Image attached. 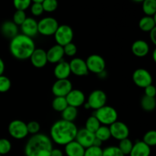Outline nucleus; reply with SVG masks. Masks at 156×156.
<instances>
[{"label": "nucleus", "mask_w": 156, "mask_h": 156, "mask_svg": "<svg viewBox=\"0 0 156 156\" xmlns=\"http://www.w3.org/2000/svg\"><path fill=\"white\" fill-rule=\"evenodd\" d=\"M78 128L73 122L66 121L62 119L56 120L51 126L50 135L52 142L59 146H66L75 140Z\"/></svg>", "instance_id": "f257e3e1"}, {"label": "nucleus", "mask_w": 156, "mask_h": 156, "mask_svg": "<svg viewBox=\"0 0 156 156\" xmlns=\"http://www.w3.org/2000/svg\"><path fill=\"white\" fill-rule=\"evenodd\" d=\"M53 142L48 136L43 133L32 135L24 146L25 156H50Z\"/></svg>", "instance_id": "f03ea898"}, {"label": "nucleus", "mask_w": 156, "mask_h": 156, "mask_svg": "<svg viewBox=\"0 0 156 156\" xmlns=\"http://www.w3.org/2000/svg\"><path fill=\"white\" fill-rule=\"evenodd\" d=\"M36 49L33 38L25 36L22 34H18L12 38L9 44L11 54L15 59L25 60L30 58L32 53Z\"/></svg>", "instance_id": "7ed1b4c3"}, {"label": "nucleus", "mask_w": 156, "mask_h": 156, "mask_svg": "<svg viewBox=\"0 0 156 156\" xmlns=\"http://www.w3.org/2000/svg\"><path fill=\"white\" fill-rule=\"evenodd\" d=\"M93 115L98 120L101 124L108 126L117 121L118 118V114L115 108L108 105H105L94 111Z\"/></svg>", "instance_id": "20e7f679"}, {"label": "nucleus", "mask_w": 156, "mask_h": 156, "mask_svg": "<svg viewBox=\"0 0 156 156\" xmlns=\"http://www.w3.org/2000/svg\"><path fill=\"white\" fill-rule=\"evenodd\" d=\"M53 35H54V39L56 44L64 47L73 41L74 32L69 25L62 24V25H59Z\"/></svg>", "instance_id": "39448f33"}, {"label": "nucleus", "mask_w": 156, "mask_h": 156, "mask_svg": "<svg viewBox=\"0 0 156 156\" xmlns=\"http://www.w3.org/2000/svg\"><path fill=\"white\" fill-rule=\"evenodd\" d=\"M59 27V23L53 17H45L37 22L38 34L43 36H52Z\"/></svg>", "instance_id": "423d86ee"}, {"label": "nucleus", "mask_w": 156, "mask_h": 156, "mask_svg": "<svg viewBox=\"0 0 156 156\" xmlns=\"http://www.w3.org/2000/svg\"><path fill=\"white\" fill-rule=\"evenodd\" d=\"M9 133L15 140H23L28 135L27 123L21 120H14L9 124Z\"/></svg>", "instance_id": "0eeeda50"}, {"label": "nucleus", "mask_w": 156, "mask_h": 156, "mask_svg": "<svg viewBox=\"0 0 156 156\" xmlns=\"http://www.w3.org/2000/svg\"><path fill=\"white\" fill-rule=\"evenodd\" d=\"M88 72L99 75L105 71L106 62L101 56L98 54H91L85 60Z\"/></svg>", "instance_id": "6e6552de"}, {"label": "nucleus", "mask_w": 156, "mask_h": 156, "mask_svg": "<svg viewBox=\"0 0 156 156\" xmlns=\"http://www.w3.org/2000/svg\"><path fill=\"white\" fill-rule=\"evenodd\" d=\"M107 101H108V97L106 93L102 90L97 89L90 93L87 100V103L88 104L91 109L96 111L106 105Z\"/></svg>", "instance_id": "1a4fd4ad"}, {"label": "nucleus", "mask_w": 156, "mask_h": 156, "mask_svg": "<svg viewBox=\"0 0 156 156\" xmlns=\"http://www.w3.org/2000/svg\"><path fill=\"white\" fill-rule=\"evenodd\" d=\"M133 80L136 86L145 88L152 84V76L146 69L140 68L134 71L133 74Z\"/></svg>", "instance_id": "9d476101"}, {"label": "nucleus", "mask_w": 156, "mask_h": 156, "mask_svg": "<svg viewBox=\"0 0 156 156\" xmlns=\"http://www.w3.org/2000/svg\"><path fill=\"white\" fill-rule=\"evenodd\" d=\"M73 89V84L68 79H57L52 86V93L55 97H66Z\"/></svg>", "instance_id": "9b49d317"}, {"label": "nucleus", "mask_w": 156, "mask_h": 156, "mask_svg": "<svg viewBox=\"0 0 156 156\" xmlns=\"http://www.w3.org/2000/svg\"><path fill=\"white\" fill-rule=\"evenodd\" d=\"M111 137L117 140H122L128 138L129 134V127L126 123L117 120L109 126Z\"/></svg>", "instance_id": "f8f14e48"}, {"label": "nucleus", "mask_w": 156, "mask_h": 156, "mask_svg": "<svg viewBox=\"0 0 156 156\" xmlns=\"http://www.w3.org/2000/svg\"><path fill=\"white\" fill-rule=\"evenodd\" d=\"M94 140H95L94 133L87 130L85 128L78 129L77 134L75 139V140L85 149L93 146Z\"/></svg>", "instance_id": "ddd939ff"}, {"label": "nucleus", "mask_w": 156, "mask_h": 156, "mask_svg": "<svg viewBox=\"0 0 156 156\" xmlns=\"http://www.w3.org/2000/svg\"><path fill=\"white\" fill-rule=\"evenodd\" d=\"M69 67L71 73L76 76H85L88 74V69L87 68L85 60L82 58H73L69 62Z\"/></svg>", "instance_id": "4468645a"}, {"label": "nucleus", "mask_w": 156, "mask_h": 156, "mask_svg": "<svg viewBox=\"0 0 156 156\" xmlns=\"http://www.w3.org/2000/svg\"><path fill=\"white\" fill-rule=\"evenodd\" d=\"M66 99L69 106L78 108L85 104V95L81 90L73 89L66 96Z\"/></svg>", "instance_id": "2eb2a0df"}, {"label": "nucleus", "mask_w": 156, "mask_h": 156, "mask_svg": "<svg viewBox=\"0 0 156 156\" xmlns=\"http://www.w3.org/2000/svg\"><path fill=\"white\" fill-rule=\"evenodd\" d=\"M29 59L33 66L37 69L44 68L48 62L47 58V52L44 49L41 48L35 49Z\"/></svg>", "instance_id": "dca6fc26"}, {"label": "nucleus", "mask_w": 156, "mask_h": 156, "mask_svg": "<svg viewBox=\"0 0 156 156\" xmlns=\"http://www.w3.org/2000/svg\"><path fill=\"white\" fill-rule=\"evenodd\" d=\"M20 27H21L22 34L29 37L30 38L34 37L38 34L37 21L31 17H28V18L27 17L25 21L23 22V24Z\"/></svg>", "instance_id": "f3484780"}, {"label": "nucleus", "mask_w": 156, "mask_h": 156, "mask_svg": "<svg viewBox=\"0 0 156 156\" xmlns=\"http://www.w3.org/2000/svg\"><path fill=\"white\" fill-rule=\"evenodd\" d=\"M65 56L63 51V47L58 44L53 46L47 51V58L48 62L56 64L63 60Z\"/></svg>", "instance_id": "a211bd4d"}, {"label": "nucleus", "mask_w": 156, "mask_h": 156, "mask_svg": "<svg viewBox=\"0 0 156 156\" xmlns=\"http://www.w3.org/2000/svg\"><path fill=\"white\" fill-rule=\"evenodd\" d=\"M131 50L134 56L137 57H144L147 56L149 52V45L146 41L143 40H137L134 41L131 47Z\"/></svg>", "instance_id": "6ab92c4d"}, {"label": "nucleus", "mask_w": 156, "mask_h": 156, "mask_svg": "<svg viewBox=\"0 0 156 156\" xmlns=\"http://www.w3.org/2000/svg\"><path fill=\"white\" fill-rule=\"evenodd\" d=\"M55 77L57 79H66L71 75L69 64L68 62L62 60L61 62L56 64L54 69H53Z\"/></svg>", "instance_id": "aec40b11"}, {"label": "nucleus", "mask_w": 156, "mask_h": 156, "mask_svg": "<svg viewBox=\"0 0 156 156\" xmlns=\"http://www.w3.org/2000/svg\"><path fill=\"white\" fill-rule=\"evenodd\" d=\"M1 33L5 37L11 39L18 34V26L12 21H6L1 25Z\"/></svg>", "instance_id": "412c9836"}, {"label": "nucleus", "mask_w": 156, "mask_h": 156, "mask_svg": "<svg viewBox=\"0 0 156 156\" xmlns=\"http://www.w3.org/2000/svg\"><path fill=\"white\" fill-rule=\"evenodd\" d=\"M151 147L143 141H136L133 143L129 156H150Z\"/></svg>", "instance_id": "4be33fe9"}, {"label": "nucleus", "mask_w": 156, "mask_h": 156, "mask_svg": "<svg viewBox=\"0 0 156 156\" xmlns=\"http://www.w3.org/2000/svg\"><path fill=\"white\" fill-rule=\"evenodd\" d=\"M85 149L76 140H73L65 146V153L66 156H84Z\"/></svg>", "instance_id": "5701e85b"}, {"label": "nucleus", "mask_w": 156, "mask_h": 156, "mask_svg": "<svg viewBox=\"0 0 156 156\" xmlns=\"http://www.w3.org/2000/svg\"><path fill=\"white\" fill-rule=\"evenodd\" d=\"M139 27L142 31L149 32L156 27V20L155 16L143 17L139 21Z\"/></svg>", "instance_id": "b1692460"}, {"label": "nucleus", "mask_w": 156, "mask_h": 156, "mask_svg": "<svg viewBox=\"0 0 156 156\" xmlns=\"http://www.w3.org/2000/svg\"><path fill=\"white\" fill-rule=\"evenodd\" d=\"M94 136H95L96 139L101 140L102 143L109 140L111 137L109 126L101 125L100 127L94 133Z\"/></svg>", "instance_id": "393cba45"}, {"label": "nucleus", "mask_w": 156, "mask_h": 156, "mask_svg": "<svg viewBox=\"0 0 156 156\" xmlns=\"http://www.w3.org/2000/svg\"><path fill=\"white\" fill-rule=\"evenodd\" d=\"M62 113V119L64 120L69 122H73L78 117V108L72 106H67V108L64 110Z\"/></svg>", "instance_id": "a878e982"}, {"label": "nucleus", "mask_w": 156, "mask_h": 156, "mask_svg": "<svg viewBox=\"0 0 156 156\" xmlns=\"http://www.w3.org/2000/svg\"><path fill=\"white\" fill-rule=\"evenodd\" d=\"M143 11L147 16H155L156 14V0H144L143 2Z\"/></svg>", "instance_id": "bb28decb"}, {"label": "nucleus", "mask_w": 156, "mask_h": 156, "mask_svg": "<svg viewBox=\"0 0 156 156\" xmlns=\"http://www.w3.org/2000/svg\"><path fill=\"white\" fill-rule=\"evenodd\" d=\"M141 107L144 111L148 112L154 111L156 107L155 98L144 95L141 99Z\"/></svg>", "instance_id": "cd10ccee"}, {"label": "nucleus", "mask_w": 156, "mask_h": 156, "mask_svg": "<svg viewBox=\"0 0 156 156\" xmlns=\"http://www.w3.org/2000/svg\"><path fill=\"white\" fill-rule=\"evenodd\" d=\"M68 106L66 97H55L52 101V107L54 111L62 112Z\"/></svg>", "instance_id": "c85d7f7f"}, {"label": "nucleus", "mask_w": 156, "mask_h": 156, "mask_svg": "<svg viewBox=\"0 0 156 156\" xmlns=\"http://www.w3.org/2000/svg\"><path fill=\"white\" fill-rule=\"evenodd\" d=\"M101 125V124L100 122L98 121V120L94 115H92L91 116V117H88L86 120L85 128L87 130L94 133L97 131V129L100 127Z\"/></svg>", "instance_id": "c756f323"}, {"label": "nucleus", "mask_w": 156, "mask_h": 156, "mask_svg": "<svg viewBox=\"0 0 156 156\" xmlns=\"http://www.w3.org/2000/svg\"><path fill=\"white\" fill-rule=\"evenodd\" d=\"M133 146V143L129 140V138L124 139V140H120V143L117 147L119 148L122 153L124 155H129L131 150H132Z\"/></svg>", "instance_id": "7c9ffc66"}, {"label": "nucleus", "mask_w": 156, "mask_h": 156, "mask_svg": "<svg viewBox=\"0 0 156 156\" xmlns=\"http://www.w3.org/2000/svg\"><path fill=\"white\" fill-rule=\"evenodd\" d=\"M142 141L146 143L149 147L155 146L156 145V131L149 130L146 132Z\"/></svg>", "instance_id": "2f4dec72"}, {"label": "nucleus", "mask_w": 156, "mask_h": 156, "mask_svg": "<svg viewBox=\"0 0 156 156\" xmlns=\"http://www.w3.org/2000/svg\"><path fill=\"white\" fill-rule=\"evenodd\" d=\"M102 156H125L117 146H111L103 149Z\"/></svg>", "instance_id": "473e14b6"}, {"label": "nucleus", "mask_w": 156, "mask_h": 156, "mask_svg": "<svg viewBox=\"0 0 156 156\" xmlns=\"http://www.w3.org/2000/svg\"><path fill=\"white\" fill-rule=\"evenodd\" d=\"M41 4L44 12H54L58 8L57 0H44Z\"/></svg>", "instance_id": "72a5a7b5"}, {"label": "nucleus", "mask_w": 156, "mask_h": 156, "mask_svg": "<svg viewBox=\"0 0 156 156\" xmlns=\"http://www.w3.org/2000/svg\"><path fill=\"white\" fill-rule=\"evenodd\" d=\"M12 86L10 79L5 76H0V93H5L9 91Z\"/></svg>", "instance_id": "f704fd0d"}, {"label": "nucleus", "mask_w": 156, "mask_h": 156, "mask_svg": "<svg viewBox=\"0 0 156 156\" xmlns=\"http://www.w3.org/2000/svg\"><path fill=\"white\" fill-rule=\"evenodd\" d=\"M32 4L31 0H13V5L16 10H27Z\"/></svg>", "instance_id": "c9c22d12"}, {"label": "nucleus", "mask_w": 156, "mask_h": 156, "mask_svg": "<svg viewBox=\"0 0 156 156\" xmlns=\"http://www.w3.org/2000/svg\"><path fill=\"white\" fill-rule=\"evenodd\" d=\"M12 150V143L9 140L5 138L0 139V155H6Z\"/></svg>", "instance_id": "e433bc0d"}, {"label": "nucleus", "mask_w": 156, "mask_h": 156, "mask_svg": "<svg viewBox=\"0 0 156 156\" xmlns=\"http://www.w3.org/2000/svg\"><path fill=\"white\" fill-rule=\"evenodd\" d=\"M27 18L26 13L24 11L21 10H16L13 15V22L16 25L21 26L23 24L25 19Z\"/></svg>", "instance_id": "4c0bfd02"}, {"label": "nucleus", "mask_w": 156, "mask_h": 156, "mask_svg": "<svg viewBox=\"0 0 156 156\" xmlns=\"http://www.w3.org/2000/svg\"><path fill=\"white\" fill-rule=\"evenodd\" d=\"M102 152L101 147L91 146L85 149L84 156H102Z\"/></svg>", "instance_id": "58836bf2"}, {"label": "nucleus", "mask_w": 156, "mask_h": 156, "mask_svg": "<svg viewBox=\"0 0 156 156\" xmlns=\"http://www.w3.org/2000/svg\"><path fill=\"white\" fill-rule=\"evenodd\" d=\"M62 47H63L64 54L66 55L67 56L73 57V56H74L77 53V47L73 42L66 44V45H65Z\"/></svg>", "instance_id": "ea45409f"}, {"label": "nucleus", "mask_w": 156, "mask_h": 156, "mask_svg": "<svg viewBox=\"0 0 156 156\" xmlns=\"http://www.w3.org/2000/svg\"><path fill=\"white\" fill-rule=\"evenodd\" d=\"M27 129L28 134L30 133L31 135H35V134L39 133V131L41 129V125L37 121L32 120L27 123Z\"/></svg>", "instance_id": "a19ab883"}, {"label": "nucleus", "mask_w": 156, "mask_h": 156, "mask_svg": "<svg viewBox=\"0 0 156 156\" xmlns=\"http://www.w3.org/2000/svg\"><path fill=\"white\" fill-rule=\"evenodd\" d=\"M30 12L34 16H41L43 13H44V9L41 3H37L33 2L30 5Z\"/></svg>", "instance_id": "79ce46f5"}, {"label": "nucleus", "mask_w": 156, "mask_h": 156, "mask_svg": "<svg viewBox=\"0 0 156 156\" xmlns=\"http://www.w3.org/2000/svg\"><path fill=\"white\" fill-rule=\"evenodd\" d=\"M145 95L148 97L155 98L156 95V88L153 85H150L145 88Z\"/></svg>", "instance_id": "37998d69"}, {"label": "nucleus", "mask_w": 156, "mask_h": 156, "mask_svg": "<svg viewBox=\"0 0 156 156\" xmlns=\"http://www.w3.org/2000/svg\"><path fill=\"white\" fill-rule=\"evenodd\" d=\"M149 37H150L151 41H152V44H153L154 45H155L156 44V27L155 28L152 29L151 31H149Z\"/></svg>", "instance_id": "c03bdc74"}, {"label": "nucleus", "mask_w": 156, "mask_h": 156, "mask_svg": "<svg viewBox=\"0 0 156 156\" xmlns=\"http://www.w3.org/2000/svg\"><path fill=\"white\" fill-rule=\"evenodd\" d=\"M50 156H63V152L59 149H53L50 152Z\"/></svg>", "instance_id": "a18cd8bd"}, {"label": "nucleus", "mask_w": 156, "mask_h": 156, "mask_svg": "<svg viewBox=\"0 0 156 156\" xmlns=\"http://www.w3.org/2000/svg\"><path fill=\"white\" fill-rule=\"evenodd\" d=\"M5 66L4 61L2 60V58H0V76L3 75L5 72Z\"/></svg>", "instance_id": "49530a36"}, {"label": "nucleus", "mask_w": 156, "mask_h": 156, "mask_svg": "<svg viewBox=\"0 0 156 156\" xmlns=\"http://www.w3.org/2000/svg\"><path fill=\"white\" fill-rule=\"evenodd\" d=\"M102 143H102L101 140H98V139L95 138V140H94V143H93V146H98V147H101Z\"/></svg>", "instance_id": "de8ad7c7"}, {"label": "nucleus", "mask_w": 156, "mask_h": 156, "mask_svg": "<svg viewBox=\"0 0 156 156\" xmlns=\"http://www.w3.org/2000/svg\"><path fill=\"white\" fill-rule=\"evenodd\" d=\"M152 58H153V61L155 62L156 61V50H153V53H152Z\"/></svg>", "instance_id": "09e8293b"}, {"label": "nucleus", "mask_w": 156, "mask_h": 156, "mask_svg": "<svg viewBox=\"0 0 156 156\" xmlns=\"http://www.w3.org/2000/svg\"><path fill=\"white\" fill-rule=\"evenodd\" d=\"M32 2H37V3H42L44 0H31Z\"/></svg>", "instance_id": "8fccbe9b"}, {"label": "nucleus", "mask_w": 156, "mask_h": 156, "mask_svg": "<svg viewBox=\"0 0 156 156\" xmlns=\"http://www.w3.org/2000/svg\"><path fill=\"white\" fill-rule=\"evenodd\" d=\"M133 2H143L144 0H133Z\"/></svg>", "instance_id": "3c124183"}, {"label": "nucleus", "mask_w": 156, "mask_h": 156, "mask_svg": "<svg viewBox=\"0 0 156 156\" xmlns=\"http://www.w3.org/2000/svg\"><path fill=\"white\" fill-rule=\"evenodd\" d=\"M0 156H2V155H0Z\"/></svg>", "instance_id": "603ef678"}]
</instances>
